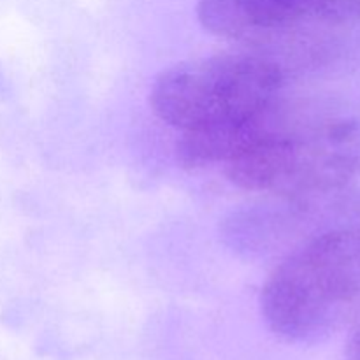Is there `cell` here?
<instances>
[{
    "instance_id": "5b68a950",
    "label": "cell",
    "mask_w": 360,
    "mask_h": 360,
    "mask_svg": "<svg viewBox=\"0 0 360 360\" xmlns=\"http://www.w3.org/2000/svg\"><path fill=\"white\" fill-rule=\"evenodd\" d=\"M345 360H360V316L352 329L350 340L347 343V352H345Z\"/></svg>"
},
{
    "instance_id": "277c9868",
    "label": "cell",
    "mask_w": 360,
    "mask_h": 360,
    "mask_svg": "<svg viewBox=\"0 0 360 360\" xmlns=\"http://www.w3.org/2000/svg\"><path fill=\"white\" fill-rule=\"evenodd\" d=\"M195 13L211 35L274 46L357 27L360 0H197Z\"/></svg>"
},
{
    "instance_id": "3957f363",
    "label": "cell",
    "mask_w": 360,
    "mask_h": 360,
    "mask_svg": "<svg viewBox=\"0 0 360 360\" xmlns=\"http://www.w3.org/2000/svg\"><path fill=\"white\" fill-rule=\"evenodd\" d=\"M283 84V67L271 56L221 53L162 70L150 88V108L183 134L227 129L276 101Z\"/></svg>"
},
{
    "instance_id": "7a4b0ae2",
    "label": "cell",
    "mask_w": 360,
    "mask_h": 360,
    "mask_svg": "<svg viewBox=\"0 0 360 360\" xmlns=\"http://www.w3.org/2000/svg\"><path fill=\"white\" fill-rule=\"evenodd\" d=\"M238 188L267 197L322 195L360 178V118H294L225 165Z\"/></svg>"
},
{
    "instance_id": "6da1fadb",
    "label": "cell",
    "mask_w": 360,
    "mask_h": 360,
    "mask_svg": "<svg viewBox=\"0 0 360 360\" xmlns=\"http://www.w3.org/2000/svg\"><path fill=\"white\" fill-rule=\"evenodd\" d=\"M267 327L316 343L360 316V221L320 232L280 259L260 292Z\"/></svg>"
}]
</instances>
